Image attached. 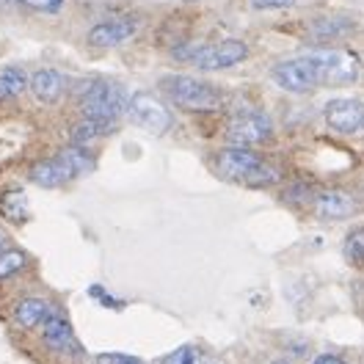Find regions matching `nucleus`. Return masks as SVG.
Listing matches in <instances>:
<instances>
[{"label": "nucleus", "instance_id": "obj_25", "mask_svg": "<svg viewBox=\"0 0 364 364\" xmlns=\"http://www.w3.org/2000/svg\"><path fill=\"white\" fill-rule=\"evenodd\" d=\"M100 364H144L136 356H127V353H102Z\"/></svg>", "mask_w": 364, "mask_h": 364}, {"label": "nucleus", "instance_id": "obj_1", "mask_svg": "<svg viewBox=\"0 0 364 364\" xmlns=\"http://www.w3.org/2000/svg\"><path fill=\"white\" fill-rule=\"evenodd\" d=\"M215 168L224 180L246 182L251 188H268L279 180V168L268 166L257 152H251L246 146H229L221 149L215 158Z\"/></svg>", "mask_w": 364, "mask_h": 364}, {"label": "nucleus", "instance_id": "obj_8", "mask_svg": "<svg viewBox=\"0 0 364 364\" xmlns=\"http://www.w3.org/2000/svg\"><path fill=\"white\" fill-rule=\"evenodd\" d=\"M326 124L337 133L345 136H353V133H362L364 130V102L362 100H331L326 105Z\"/></svg>", "mask_w": 364, "mask_h": 364}, {"label": "nucleus", "instance_id": "obj_13", "mask_svg": "<svg viewBox=\"0 0 364 364\" xmlns=\"http://www.w3.org/2000/svg\"><path fill=\"white\" fill-rule=\"evenodd\" d=\"M31 180L36 182L39 188H61V185H67V182L75 180V177H72V171L64 166V160L55 155V158L36 163L33 171H31Z\"/></svg>", "mask_w": 364, "mask_h": 364}, {"label": "nucleus", "instance_id": "obj_22", "mask_svg": "<svg viewBox=\"0 0 364 364\" xmlns=\"http://www.w3.org/2000/svg\"><path fill=\"white\" fill-rule=\"evenodd\" d=\"M25 265V254L23 251H0V279H6V276H11V273H17L20 268Z\"/></svg>", "mask_w": 364, "mask_h": 364}, {"label": "nucleus", "instance_id": "obj_20", "mask_svg": "<svg viewBox=\"0 0 364 364\" xmlns=\"http://www.w3.org/2000/svg\"><path fill=\"white\" fill-rule=\"evenodd\" d=\"M163 364H218V362H215L213 356L202 353L199 348H193V345H182L174 353H168V356L163 359Z\"/></svg>", "mask_w": 364, "mask_h": 364}, {"label": "nucleus", "instance_id": "obj_23", "mask_svg": "<svg viewBox=\"0 0 364 364\" xmlns=\"http://www.w3.org/2000/svg\"><path fill=\"white\" fill-rule=\"evenodd\" d=\"M350 28V23H345V20H334V17H323V20H318V23L312 25V31L318 33V36H340L342 31H348Z\"/></svg>", "mask_w": 364, "mask_h": 364}, {"label": "nucleus", "instance_id": "obj_11", "mask_svg": "<svg viewBox=\"0 0 364 364\" xmlns=\"http://www.w3.org/2000/svg\"><path fill=\"white\" fill-rule=\"evenodd\" d=\"M136 36V23L130 20H108V23L94 25L89 31V45L94 47H119L127 39Z\"/></svg>", "mask_w": 364, "mask_h": 364}, {"label": "nucleus", "instance_id": "obj_15", "mask_svg": "<svg viewBox=\"0 0 364 364\" xmlns=\"http://www.w3.org/2000/svg\"><path fill=\"white\" fill-rule=\"evenodd\" d=\"M50 315H53V309L45 298H25L14 309V318L23 328H39V326H45V320Z\"/></svg>", "mask_w": 364, "mask_h": 364}, {"label": "nucleus", "instance_id": "obj_24", "mask_svg": "<svg viewBox=\"0 0 364 364\" xmlns=\"http://www.w3.org/2000/svg\"><path fill=\"white\" fill-rule=\"evenodd\" d=\"M298 0H251V9L259 11H282V9H293Z\"/></svg>", "mask_w": 364, "mask_h": 364}, {"label": "nucleus", "instance_id": "obj_17", "mask_svg": "<svg viewBox=\"0 0 364 364\" xmlns=\"http://www.w3.org/2000/svg\"><path fill=\"white\" fill-rule=\"evenodd\" d=\"M114 124L111 122H97V119H83L80 124H75V130H72V138H75V146H86L91 141H97V138H102L108 130H111Z\"/></svg>", "mask_w": 364, "mask_h": 364}, {"label": "nucleus", "instance_id": "obj_19", "mask_svg": "<svg viewBox=\"0 0 364 364\" xmlns=\"http://www.w3.org/2000/svg\"><path fill=\"white\" fill-rule=\"evenodd\" d=\"M28 77L17 67H9L0 72V100H11V97H20L28 89Z\"/></svg>", "mask_w": 364, "mask_h": 364}, {"label": "nucleus", "instance_id": "obj_7", "mask_svg": "<svg viewBox=\"0 0 364 364\" xmlns=\"http://www.w3.org/2000/svg\"><path fill=\"white\" fill-rule=\"evenodd\" d=\"M273 133L271 119L265 114H257V111H249V114H237L227 127V138L232 141V146H259L265 144Z\"/></svg>", "mask_w": 364, "mask_h": 364}, {"label": "nucleus", "instance_id": "obj_5", "mask_svg": "<svg viewBox=\"0 0 364 364\" xmlns=\"http://www.w3.org/2000/svg\"><path fill=\"white\" fill-rule=\"evenodd\" d=\"M249 58V47L240 39H224V42H213V45H199L191 53V64L202 72H221L243 64Z\"/></svg>", "mask_w": 364, "mask_h": 364}, {"label": "nucleus", "instance_id": "obj_4", "mask_svg": "<svg viewBox=\"0 0 364 364\" xmlns=\"http://www.w3.org/2000/svg\"><path fill=\"white\" fill-rule=\"evenodd\" d=\"M127 91L122 83H114V80H97L91 83L86 94L80 97V105H83V114L86 119H97V122H111L124 108H127Z\"/></svg>", "mask_w": 364, "mask_h": 364}, {"label": "nucleus", "instance_id": "obj_9", "mask_svg": "<svg viewBox=\"0 0 364 364\" xmlns=\"http://www.w3.org/2000/svg\"><path fill=\"white\" fill-rule=\"evenodd\" d=\"M271 80L282 91H290V94L315 91L312 77H309V69H306V64H304V55L287 58V61H279V64L271 69Z\"/></svg>", "mask_w": 364, "mask_h": 364}, {"label": "nucleus", "instance_id": "obj_21", "mask_svg": "<svg viewBox=\"0 0 364 364\" xmlns=\"http://www.w3.org/2000/svg\"><path fill=\"white\" fill-rule=\"evenodd\" d=\"M345 259L356 268L364 265V227L362 229H353L345 240Z\"/></svg>", "mask_w": 364, "mask_h": 364}, {"label": "nucleus", "instance_id": "obj_12", "mask_svg": "<svg viewBox=\"0 0 364 364\" xmlns=\"http://www.w3.org/2000/svg\"><path fill=\"white\" fill-rule=\"evenodd\" d=\"M31 91H33V97L39 100V102H55L64 89H67V77L58 72V69H39V72H33V77H31Z\"/></svg>", "mask_w": 364, "mask_h": 364}, {"label": "nucleus", "instance_id": "obj_14", "mask_svg": "<svg viewBox=\"0 0 364 364\" xmlns=\"http://www.w3.org/2000/svg\"><path fill=\"white\" fill-rule=\"evenodd\" d=\"M42 337H45L47 348H53V350H58V353H67V350L75 348V334H72L69 320L61 318V315H55V312L45 320Z\"/></svg>", "mask_w": 364, "mask_h": 364}, {"label": "nucleus", "instance_id": "obj_10", "mask_svg": "<svg viewBox=\"0 0 364 364\" xmlns=\"http://www.w3.org/2000/svg\"><path fill=\"white\" fill-rule=\"evenodd\" d=\"M356 213V199L345 191H323L315 199V215L320 221H342Z\"/></svg>", "mask_w": 364, "mask_h": 364}, {"label": "nucleus", "instance_id": "obj_16", "mask_svg": "<svg viewBox=\"0 0 364 364\" xmlns=\"http://www.w3.org/2000/svg\"><path fill=\"white\" fill-rule=\"evenodd\" d=\"M58 158L64 160V166L72 171V177L91 174V171H94V166H97V163H94V158H91L83 146H67L64 152H58Z\"/></svg>", "mask_w": 364, "mask_h": 364}, {"label": "nucleus", "instance_id": "obj_2", "mask_svg": "<svg viewBox=\"0 0 364 364\" xmlns=\"http://www.w3.org/2000/svg\"><path fill=\"white\" fill-rule=\"evenodd\" d=\"M315 89L320 86H348L359 77V58L342 50H315L304 55Z\"/></svg>", "mask_w": 364, "mask_h": 364}, {"label": "nucleus", "instance_id": "obj_26", "mask_svg": "<svg viewBox=\"0 0 364 364\" xmlns=\"http://www.w3.org/2000/svg\"><path fill=\"white\" fill-rule=\"evenodd\" d=\"M312 364H348V362L340 359V356H334V353H320V356H315Z\"/></svg>", "mask_w": 364, "mask_h": 364}, {"label": "nucleus", "instance_id": "obj_18", "mask_svg": "<svg viewBox=\"0 0 364 364\" xmlns=\"http://www.w3.org/2000/svg\"><path fill=\"white\" fill-rule=\"evenodd\" d=\"M0 213L9 221H25L28 218V199L23 191H6L0 196Z\"/></svg>", "mask_w": 364, "mask_h": 364}, {"label": "nucleus", "instance_id": "obj_27", "mask_svg": "<svg viewBox=\"0 0 364 364\" xmlns=\"http://www.w3.org/2000/svg\"><path fill=\"white\" fill-rule=\"evenodd\" d=\"M3 246H6V235L0 232V251H6V249H3Z\"/></svg>", "mask_w": 364, "mask_h": 364}, {"label": "nucleus", "instance_id": "obj_3", "mask_svg": "<svg viewBox=\"0 0 364 364\" xmlns=\"http://www.w3.org/2000/svg\"><path fill=\"white\" fill-rule=\"evenodd\" d=\"M163 89L174 105L185 111H215L221 105V91L191 75H171L163 80Z\"/></svg>", "mask_w": 364, "mask_h": 364}, {"label": "nucleus", "instance_id": "obj_28", "mask_svg": "<svg viewBox=\"0 0 364 364\" xmlns=\"http://www.w3.org/2000/svg\"><path fill=\"white\" fill-rule=\"evenodd\" d=\"M273 364H290V362H273Z\"/></svg>", "mask_w": 364, "mask_h": 364}, {"label": "nucleus", "instance_id": "obj_6", "mask_svg": "<svg viewBox=\"0 0 364 364\" xmlns=\"http://www.w3.org/2000/svg\"><path fill=\"white\" fill-rule=\"evenodd\" d=\"M127 119L141 127V130H149V133H166L171 127V114L166 111V105H160L158 100L146 91H136L130 94L127 100V108H124Z\"/></svg>", "mask_w": 364, "mask_h": 364}]
</instances>
